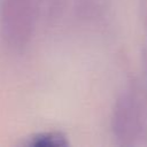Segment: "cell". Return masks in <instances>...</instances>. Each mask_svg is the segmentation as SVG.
I'll return each mask as SVG.
<instances>
[{
    "label": "cell",
    "mask_w": 147,
    "mask_h": 147,
    "mask_svg": "<svg viewBox=\"0 0 147 147\" xmlns=\"http://www.w3.org/2000/svg\"><path fill=\"white\" fill-rule=\"evenodd\" d=\"M36 0H5L2 29L13 44H22L29 38L33 25Z\"/></svg>",
    "instance_id": "6da1fadb"
},
{
    "label": "cell",
    "mask_w": 147,
    "mask_h": 147,
    "mask_svg": "<svg viewBox=\"0 0 147 147\" xmlns=\"http://www.w3.org/2000/svg\"><path fill=\"white\" fill-rule=\"evenodd\" d=\"M114 131L119 139H133L140 127V107L132 93H125L114 110Z\"/></svg>",
    "instance_id": "7a4b0ae2"
},
{
    "label": "cell",
    "mask_w": 147,
    "mask_h": 147,
    "mask_svg": "<svg viewBox=\"0 0 147 147\" xmlns=\"http://www.w3.org/2000/svg\"><path fill=\"white\" fill-rule=\"evenodd\" d=\"M30 145L36 147H64L68 145V141L60 132H46L33 137Z\"/></svg>",
    "instance_id": "3957f363"
}]
</instances>
